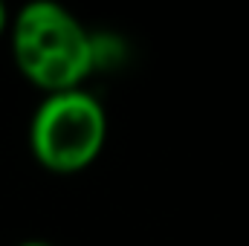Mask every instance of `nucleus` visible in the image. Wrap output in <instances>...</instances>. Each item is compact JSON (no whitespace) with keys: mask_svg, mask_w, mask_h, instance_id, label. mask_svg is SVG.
<instances>
[{"mask_svg":"<svg viewBox=\"0 0 249 246\" xmlns=\"http://www.w3.org/2000/svg\"><path fill=\"white\" fill-rule=\"evenodd\" d=\"M12 55L23 78L53 93L81 90L96 70L93 35L58 3H29L12 20Z\"/></svg>","mask_w":249,"mask_h":246,"instance_id":"1","label":"nucleus"},{"mask_svg":"<svg viewBox=\"0 0 249 246\" xmlns=\"http://www.w3.org/2000/svg\"><path fill=\"white\" fill-rule=\"evenodd\" d=\"M107 136V116L96 96L67 90L47 96L29 124L35 159L55 174H75L96 162Z\"/></svg>","mask_w":249,"mask_h":246,"instance_id":"2","label":"nucleus"},{"mask_svg":"<svg viewBox=\"0 0 249 246\" xmlns=\"http://www.w3.org/2000/svg\"><path fill=\"white\" fill-rule=\"evenodd\" d=\"M6 26H9V15H6V6L0 3V35L6 32Z\"/></svg>","mask_w":249,"mask_h":246,"instance_id":"3","label":"nucleus"},{"mask_svg":"<svg viewBox=\"0 0 249 246\" xmlns=\"http://www.w3.org/2000/svg\"><path fill=\"white\" fill-rule=\"evenodd\" d=\"M18 246H50V244H44V241H26V244H18Z\"/></svg>","mask_w":249,"mask_h":246,"instance_id":"4","label":"nucleus"}]
</instances>
